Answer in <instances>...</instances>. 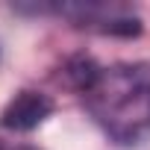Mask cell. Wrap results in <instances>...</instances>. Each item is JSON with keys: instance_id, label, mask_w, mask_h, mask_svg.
<instances>
[{"instance_id": "6da1fadb", "label": "cell", "mask_w": 150, "mask_h": 150, "mask_svg": "<svg viewBox=\"0 0 150 150\" xmlns=\"http://www.w3.org/2000/svg\"><path fill=\"white\" fill-rule=\"evenodd\" d=\"M94 121L121 144H135L150 132V65L100 68L83 91Z\"/></svg>"}, {"instance_id": "7a4b0ae2", "label": "cell", "mask_w": 150, "mask_h": 150, "mask_svg": "<svg viewBox=\"0 0 150 150\" xmlns=\"http://www.w3.org/2000/svg\"><path fill=\"white\" fill-rule=\"evenodd\" d=\"M50 112H53V100H50L47 94H41V91H18V94L6 103L0 121H3L6 129L30 132V129H35L44 118H50Z\"/></svg>"}, {"instance_id": "3957f363", "label": "cell", "mask_w": 150, "mask_h": 150, "mask_svg": "<svg viewBox=\"0 0 150 150\" xmlns=\"http://www.w3.org/2000/svg\"><path fill=\"white\" fill-rule=\"evenodd\" d=\"M15 150H38V147H15Z\"/></svg>"}]
</instances>
